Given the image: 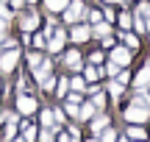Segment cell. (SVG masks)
Instances as JSON below:
<instances>
[{"instance_id":"25","label":"cell","mask_w":150,"mask_h":142,"mask_svg":"<svg viewBox=\"0 0 150 142\" xmlns=\"http://www.w3.org/2000/svg\"><path fill=\"white\" fill-rule=\"evenodd\" d=\"M95 106H100V109L106 106V95H103V92H97V95H95Z\"/></svg>"},{"instance_id":"28","label":"cell","mask_w":150,"mask_h":142,"mask_svg":"<svg viewBox=\"0 0 150 142\" xmlns=\"http://www.w3.org/2000/svg\"><path fill=\"white\" fill-rule=\"evenodd\" d=\"M42 123L45 126H53V114H50V111H42Z\"/></svg>"},{"instance_id":"16","label":"cell","mask_w":150,"mask_h":142,"mask_svg":"<svg viewBox=\"0 0 150 142\" xmlns=\"http://www.w3.org/2000/svg\"><path fill=\"white\" fill-rule=\"evenodd\" d=\"M128 137H134V139H145V131H142V128H139V126L134 123V126L128 128Z\"/></svg>"},{"instance_id":"39","label":"cell","mask_w":150,"mask_h":142,"mask_svg":"<svg viewBox=\"0 0 150 142\" xmlns=\"http://www.w3.org/2000/svg\"><path fill=\"white\" fill-rule=\"evenodd\" d=\"M89 142H100V139H89Z\"/></svg>"},{"instance_id":"13","label":"cell","mask_w":150,"mask_h":142,"mask_svg":"<svg viewBox=\"0 0 150 142\" xmlns=\"http://www.w3.org/2000/svg\"><path fill=\"white\" fill-rule=\"evenodd\" d=\"M36 22H39V17H36V14L22 17V28H25V31H33V28H36Z\"/></svg>"},{"instance_id":"22","label":"cell","mask_w":150,"mask_h":142,"mask_svg":"<svg viewBox=\"0 0 150 142\" xmlns=\"http://www.w3.org/2000/svg\"><path fill=\"white\" fill-rule=\"evenodd\" d=\"M83 75H86V81H97V75H100V72H97L95 67H86V72H83Z\"/></svg>"},{"instance_id":"18","label":"cell","mask_w":150,"mask_h":142,"mask_svg":"<svg viewBox=\"0 0 150 142\" xmlns=\"http://www.w3.org/2000/svg\"><path fill=\"white\" fill-rule=\"evenodd\" d=\"M134 28H136L139 33H145V31H147V28H145V20H142V14H139V11H136V17H134Z\"/></svg>"},{"instance_id":"11","label":"cell","mask_w":150,"mask_h":142,"mask_svg":"<svg viewBox=\"0 0 150 142\" xmlns=\"http://www.w3.org/2000/svg\"><path fill=\"white\" fill-rule=\"evenodd\" d=\"M67 67L81 70V53H78V50H70V53H67Z\"/></svg>"},{"instance_id":"24","label":"cell","mask_w":150,"mask_h":142,"mask_svg":"<svg viewBox=\"0 0 150 142\" xmlns=\"http://www.w3.org/2000/svg\"><path fill=\"white\" fill-rule=\"evenodd\" d=\"M0 17H3V20H8V17H11V11L6 9V0H0Z\"/></svg>"},{"instance_id":"1","label":"cell","mask_w":150,"mask_h":142,"mask_svg":"<svg viewBox=\"0 0 150 142\" xmlns=\"http://www.w3.org/2000/svg\"><path fill=\"white\" fill-rule=\"evenodd\" d=\"M125 120L139 126V123H145V120H147V109H145V106H139V103H134L131 109H125Z\"/></svg>"},{"instance_id":"9","label":"cell","mask_w":150,"mask_h":142,"mask_svg":"<svg viewBox=\"0 0 150 142\" xmlns=\"http://www.w3.org/2000/svg\"><path fill=\"white\" fill-rule=\"evenodd\" d=\"M95 117V103H83L78 109V120H92Z\"/></svg>"},{"instance_id":"43","label":"cell","mask_w":150,"mask_h":142,"mask_svg":"<svg viewBox=\"0 0 150 142\" xmlns=\"http://www.w3.org/2000/svg\"><path fill=\"white\" fill-rule=\"evenodd\" d=\"M147 103H150V95H147Z\"/></svg>"},{"instance_id":"5","label":"cell","mask_w":150,"mask_h":142,"mask_svg":"<svg viewBox=\"0 0 150 142\" xmlns=\"http://www.w3.org/2000/svg\"><path fill=\"white\" fill-rule=\"evenodd\" d=\"M17 59H20V53H17V50H8V53H3V59H0V70L11 72V70H14V64H17Z\"/></svg>"},{"instance_id":"33","label":"cell","mask_w":150,"mask_h":142,"mask_svg":"<svg viewBox=\"0 0 150 142\" xmlns=\"http://www.w3.org/2000/svg\"><path fill=\"white\" fill-rule=\"evenodd\" d=\"M117 67H120V64H114V61H111V64L106 67V72H108V75H117Z\"/></svg>"},{"instance_id":"10","label":"cell","mask_w":150,"mask_h":142,"mask_svg":"<svg viewBox=\"0 0 150 142\" xmlns=\"http://www.w3.org/2000/svg\"><path fill=\"white\" fill-rule=\"evenodd\" d=\"M14 134H17V114H11L8 120H6V134H3V137L6 139H14Z\"/></svg>"},{"instance_id":"3","label":"cell","mask_w":150,"mask_h":142,"mask_svg":"<svg viewBox=\"0 0 150 142\" xmlns=\"http://www.w3.org/2000/svg\"><path fill=\"white\" fill-rule=\"evenodd\" d=\"M17 111L20 114H33L36 111V100L28 98V95H17Z\"/></svg>"},{"instance_id":"27","label":"cell","mask_w":150,"mask_h":142,"mask_svg":"<svg viewBox=\"0 0 150 142\" xmlns=\"http://www.w3.org/2000/svg\"><path fill=\"white\" fill-rule=\"evenodd\" d=\"M103 142H117V134L114 131H103Z\"/></svg>"},{"instance_id":"6","label":"cell","mask_w":150,"mask_h":142,"mask_svg":"<svg viewBox=\"0 0 150 142\" xmlns=\"http://www.w3.org/2000/svg\"><path fill=\"white\" fill-rule=\"evenodd\" d=\"M111 61H114V64H120V67H128V64H131V50L117 48V50L111 53Z\"/></svg>"},{"instance_id":"14","label":"cell","mask_w":150,"mask_h":142,"mask_svg":"<svg viewBox=\"0 0 150 142\" xmlns=\"http://www.w3.org/2000/svg\"><path fill=\"white\" fill-rule=\"evenodd\" d=\"M70 6V0H47V9L50 11H64Z\"/></svg>"},{"instance_id":"40","label":"cell","mask_w":150,"mask_h":142,"mask_svg":"<svg viewBox=\"0 0 150 142\" xmlns=\"http://www.w3.org/2000/svg\"><path fill=\"white\" fill-rule=\"evenodd\" d=\"M14 142H25V139H14Z\"/></svg>"},{"instance_id":"38","label":"cell","mask_w":150,"mask_h":142,"mask_svg":"<svg viewBox=\"0 0 150 142\" xmlns=\"http://www.w3.org/2000/svg\"><path fill=\"white\" fill-rule=\"evenodd\" d=\"M117 142H128V139H117Z\"/></svg>"},{"instance_id":"23","label":"cell","mask_w":150,"mask_h":142,"mask_svg":"<svg viewBox=\"0 0 150 142\" xmlns=\"http://www.w3.org/2000/svg\"><path fill=\"white\" fill-rule=\"evenodd\" d=\"M108 89H111V95H120V92H122V84H120V81H111V84H108Z\"/></svg>"},{"instance_id":"32","label":"cell","mask_w":150,"mask_h":142,"mask_svg":"<svg viewBox=\"0 0 150 142\" xmlns=\"http://www.w3.org/2000/svg\"><path fill=\"white\" fill-rule=\"evenodd\" d=\"M89 20H92V22H95V25H97V22H100L103 17H100V11H92V14H89Z\"/></svg>"},{"instance_id":"4","label":"cell","mask_w":150,"mask_h":142,"mask_svg":"<svg viewBox=\"0 0 150 142\" xmlns=\"http://www.w3.org/2000/svg\"><path fill=\"white\" fill-rule=\"evenodd\" d=\"M64 39H67V33L61 31V28H50V42H47V48L53 50H61V45H64Z\"/></svg>"},{"instance_id":"36","label":"cell","mask_w":150,"mask_h":142,"mask_svg":"<svg viewBox=\"0 0 150 142\" xmlns=\"http://www.w3.org/2000/svg\"><path fill=\"white\" fill-rule=\"evenodd\" d=\"M3 33H6V22H3V17H0V39H3Z\"/></svg>"},{"instance_id":"42","label":"cell","mask_w":150,"mask_h":142,"mask_svg":"<svg viewBox=\"0 0 150 142\" xmlns=\"http://www.w3.org/2000/svg\"><path fill=\"white\" fill-rule=\"evenodd\" d=\"M108 3H117V0H108Z\"/></svg>"},{"instance_id":"29","label":"cell","mask_w":150,"mask_h":142,"mask_svg":"<svg viewBox=\"0 0 150 142\" xmlns=\"http://www.w3.org/2000/svg\"><path fill=\"white\" fill-rule=\"evenodd\" d=\"M28 59H31V64H33V67H39V64H42V56H39V53H31Z\"/></svg>"},{"instance_id":"12","label":"cell","mask_w":150,"mask_h":142,"mask_svg":"<svg viewBox=\"0 0 150 142\" xmlns=\"http://www.w3.org/2000/svg\"><path fill=\"white\" fill-rule=\"evenodd\" d=\"M103 128H108V117H92V131H103Z\"/></svg>"},{"instance_id":"30","label":"cell","mask_w":150,"mask_h":142,"mask_svg":"<svg viewBox=\"0 0 150 142\" xmlns=\"http://www.w3.org/2000/svg\"><path fill=\"white\" fill-rule=\"evenodd\" d=\"M67 114H72V117H78V103H67Z\"/></svg>"},{"instance_id":"44","label":"cell","mask_w":150,"mask_h":142,"mask_svg":"<svg viewBox=\"0 0 150 142\" xmlns=\"http://www.w3.org/2000/svg\"><path fill=\"white\" fill-rule=\"evenodd\" d=\"M139 142H142V139H139Z\"/></svg>"},{"instance_id":"15","label":"cell","mask_w":150,"mask_h":142,"mask_svg":"<svg viewBox=\"0 0 150 142\" xmlns=\"http://www.w3.org/2000/svg\"><path fill=\"white\" fill-rule=\"evenodd\" d=\"M139 14H142V20H145V28L150 31V6H147V3L139 6Z\"/></svg>"},{"instance_id":"19","label":"cell","mask_w":150,"mask_h":142,"mask_svg":"<svg viewBox=\"0 0 150 142\" xmlns=\"http://www.w3.org/2000/svg\"><path fill=\"white\" fill-rule=\"evenodd\" d=\"M120 25H122V31H128V28L134 25V20H131L128 14H120Z\"/></svg>"},{"instance_id":"26","label":"cell","mask_w":150,"mask_h":142,"mask_svg":"<svg viewBox=\"0 0 150 142\" xmlns=\"http://www.w3.org/2000/svg\"><path fill=\"white\" fill-rule=\"evenodd\" d=\"M36 139V128H25V142H33Z\"/></svg>"},{"instance_id":"20","label":"cell","mask_w":150,"mask_h":142,"mask_svg":"<svg viewBox=\"0 0 150 142\" xmlns=\"http://www.w3.org/2000/svg\"><path fill=\"white\" fill-rule=\"evenodd\" d=\"M70 87L75 89V92H83V89H86V84H83V78H72V84H70Z\"/></svg>"},{"instance_id":"37","label":"cell","mask_w":150,"mask_h":142,"mask_svg":"<svg viewBox=\"0 0 150 142\" xmlns=\"http://www.w3.org/2000/svg\"><path fill=\"white\" fill-rule=\"evenodd\" d=\"M22 3H25V0H11V6H14V9H20Z\"/></svg>"},{"instance_id":"21","label":"cell","mask_w":150,"mask_h":142,"mask_svg":"<svg viewBox=\"0 0 150 142\" xmlns=\"http://www.w3.org/2000/svg\"><path fill=\"white\" fill-rule=\"evenodd\" d=\"M95 33H97V36H108V25H106V22H97V25H95Z\"/></svg>"},{"instance_id":"2","label":"cell","mask_w":150,"mask_h":142,"mask_svg":"<svg viewBox=\"0 0 150 142\" xmlns=\"http://www.w3.org/2000/svg\"><path fill=\"white\" fill-rule=\"evenodd\" d=\"M81 17H83V3L81 0H70V6L64 9V20L67 22H78Z\"/></svg>"},{"instance_id":"41","label":"cell","mask_w":150,"mask_h":142,"mask_svg":"<svg viewBox=\"0 0 150 142\" xmlns=\"http://www.w3.org/2000/svg\"><path fill=\"white\" fill-rule=\"evenodd\" d=\"M28 3H36V0H28Z\"/></svg>"},{"instance_id":"31","label":"cell","mask_w":150,"mask_h":142,"mask_svg":"<svg viewBox=\"0 0 150 142\" xmlns=\"http://www.w3.org/2000/svg\"><path fill=\"white\" fill-rule=\"evenodd\" d=\"M56 87H59V95L67 92V81H64V78H59V84H56Z\"/></svg>"},{"instance_id":"7","label":"cell","mask_w":150,"mask_h":142,"mask_svg":"<svg viewBox=\"0 0 150 142\" xmlns=\"http://www.w3.org/2000/svg\"><path fill=\"white\" fill-rule=\"evenodd\" d=\"M136 87H139V89H150V67L147 64L142 67V72L136 75Z\"/></svg>"},{"instance_id":"35","label":"cell","mask_w":150,"mask_h":142,"mask_svg":"<svg viewBox=\"0 0 150 142\" xmlns=\"http://www.w3.org/2000/svg\"><path fill=\"white\" fill-rule=\"evenodd\" d=\"M61 142H78V139H75L72 134H61Z\"/></svg>"},{"instance_id":"8","label":"cell","mask_w":150,"mask_h":142,"mask_svg":"<svg viewBox=\"0 0 150 142\" xmlns=\"http://www.w3.org/2000/svg\"><path fill=\"white\" fill-rule=\"evenodd\" d=\"M89 33H92V31H89L86 25H75V28H72V39H75L78 45H81V42H86V39H89Z\"/></svg>"},{"instance_id":"17","label":"cell","mask_w":150,"mask_h":142,"mask_svg":"<svg viewBox=\"0 0 150 142\" xmlns=\"http://www.w3.org/2000/svg\"><path fill=\"white\" fill-rule=\"evenodd\" d=\"M125 45H128V50L139 48V39H136V33H125Z\"/></svg>"},{"instance_id":"34","label":"cell","mask_w":150,"mask_h":142,"mask_svg":"<svg viewBox=\"0 0 150 142\" xmlns=\"http://www.w3.org/2000/svg\"><path fill=\"white\" fill-rule=\"evenodd\" d=\"M117 78H120V84H128V78H131V75H128V70H125V72H120Z\"/></svg>"}]
</instances>
